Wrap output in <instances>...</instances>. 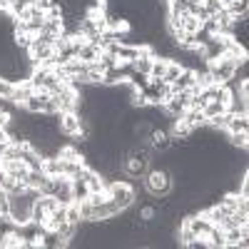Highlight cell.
Returning a JSON list of instances; mask_svg holds the SVG:
<instances>
[{
    "label": "cell",
    "instance_id": "6da1fadb",
    "mask_svg": "<svg viewBox=\"0 0 249 249\" xmlns=\"http://www.w3.org/2000/svg\"><path fill=\"white\" fill-rule=\"evenodd\" d=\"M144 179V190H147L150 197L162 199V197H170V192L175 190V177L170 170H162V167H150V172L142 177Z\"/></svg>",
    "mask_w": 249,
    "mask_h": 249
},
{
    "label": "cell",
    "instance_id": "7a4b0ae2",
    "mask_svg": "<svg viewBox=\"0 0 249 249\" xmlns=\"http://www.w3.org/2000/svg\"><path fill=\"white\" fill-rule=\"evenodd\" d=\"M107 197L124 212V210H130V207L135 204L137 192H135V187H132L130 182H124V179H112V182H107Z\"/></svg>",
    "mask_w": 249,
    "mask_h": 249
},
{
    "label": "cell",
    "instance_id": "3957f363",
    "mask_svg": "<svg viewBox=\"0 0 249 249\" xmlns=\"http://www.w3.org/2000/svg\"><path fill=\"white\" fill-rule=\"evenodd\" d=\"M82 127V117L77 112H60L57 117V130L62 135H68V137H75Z\"/></svg>",
    "mask_w": 249,
    "mask_h": 249
},
{
    "label": "cell",
    "instance_id": "277c9868",
    "mask_svg": "<svg viewBox=\"0 0 249 249\" xmlns=\"http://www.w3.org/2000/svg\"><path fill=\"white\" fill-rule=\"evenodd\" d=\"M92 210H95V222H107V219H112V217H117V214L122 212L110 197H105L102 202L92 204Z\"/></svg>",
    "mask_w": 249,
    "mask_h": 249
},
{
    "label": "cell",
    "instance_id": "5b68a950",
    "mask_svg": "<svg viewBox=\"0 0 249 249\" xmlns=\"http://www.w3.org/2000/svg\"><path fill=\"white\" fill-rule=\"evenodd\" d=\"M0 164H3L5 175H10V177H15V179H23V182H25V177H28V172H30V167H28L23 160H0Z\"/></svg>",
    "mask_w": 249,
    "mask_h": 249
},
{
    "label": "cell",
    "instance_id": "8992f818",
    "mask_svg": "<svg viewBox=\"0 0 249 249\" xmlns=\"http://www.w3.org/2000/svg\"><path fill=\"white\" fill-rule=\"evenodd\" d=\"M33 92H35L33 82H30V80H23V82H18V85H13V95H10V100L15 102L18 107H23V105H25V100H28Z\"/></svg>",
    "mask_w": 249,
    "mask_h": 249
},
{
    "label": "cell",
    "instance_id": "52a82bcc",
    "mask_svg": "<svg viewBox=\"0 0 249 249\" xmlns=\"http://www.w3.org/2000/svg\"><path fill=\"white\" fill-rule=\"evenodd\" d=\"M117 62H132V60H137V55H140V45H127V43H120V48H117Z\"/></svg>",
    "mask_w": 249,
    "mask_h": 249
},
{
    "label": "cell",
    "instance_id": "ba28073f",
    "mask_svg": "<svg viewBox=\"0 0 249 249\" xmlns=\"http://www.w3.org/2000/svg\"><path fill=\"white\" fill-rule=\"evenodd\" d=\"M88 197H90L88 182L82 179V177H75V179H72V199H75V202H82V199H88Z\"/></svg>",
    "mask_w": 249,
    "mask_h": 249
},
{
    "label": "cell",
    "instance_id": "9c48e42d",
    "mask_svg": "<svg viewBox=\"0 0 249 249\" xmlns=\"http://www.w3.org/2000/svg\"><path fill=\"white\" fill-rule=\"evenodd\" d=\"M227 112V105L224 102H219V100H210L207 105L202 107V115L210 120V117H219V115H224Z\"/></svg>",
    "mask_w": 249,
    "mask_h": 249
},
{
    "label": "cell",
    "instance_id": "30bf717a",
    "mask_svg": "<svg viewBox=\"0 0 249 249\" xmlns=\"http://www.w3.org/2000/svg\"><path fill=\"white\" fill-rule=\"evenodd\" d=\"M199 28H202V20H199V18H195L192 13H184V15H182V30H184L187 35H195Z\"/></svg>",
    "mask_w": 249,
    "mask_h": 249
},
{
    "label": "cell",
    "instance_id": "8fae6325",
    "mask_svg": "<svg viewBox=\"0 0 249 249\" xmlns=\"http://www.w3.org/2000/svg\"><path fill=\"white\" fill-rule=\"evenodd\" d=\"M179 72H182V62L177 57H170L167 60V70H164V75H162V82H172Z\"/></svg>",
    "mask_w": 249,
    "mask_h": 249
},
{
    "label": "cell",
    "instance_id": "7c38bea8",
    "mask_svg": "<svg viewBox=\"0 0 249 249\" xmlns=\"http://www.w3.org/2000/svg\"><path fill=\"white\" fill-rule=\"evenodd\" d=\"M77 60H82V62H95L97 57H100V50L95 48V45H90V43H85V45H82L80 48V53L75 55Z\"/></svg>",
    "mask_w": 249,
    "mask_h": 249
},
{
    "label": "cell",
    "instance_id": "4fadbf2b",
    "mask_svg": "<svg viewBox=\"0 0 249 249\" xmlns=\"http://www.w3.org/2000/svg\"><path fill=\"white\" fill-rule=\"evenodd\" d=\"M167 60H170V57H155V60H152V68H150V80H162L164 70H167Z\"/></svg>",
    "mask_w": 249,
    "mask_h": 249
},
{
    "label": "cell",
    "instance_id": "5bb4252c",
    "mask_svg": "<svg viewBox=\"0 0 249 249\" xmlns=\"http://www.w3.org/2000/svg\"><path fill=\"white\" fill-rule=\"evenodd\" d=\"M227 137H230L232 147L247 150V144H249V132H227Z\"/></svg>",
    "mask_w": 249,
    "mask_h": 249
},
{
    "label": "cell",
    "instance_id": "9a60e30c",
    "mask_svg": "<svg viewBox=\"0 0 249 249\" xmlns=\"http://www.w3.org/2000/svg\"><path fill=\"white\" fill-rule=\"evenodd\" d=\"M25 8H28L25 0H10V18H20Z\"/></svg>",
    "mask_w": 249,
    "mask_h": 249
},
{
    "label": "cell",
    "instance_id": "2e32d148",
    "mask_svg": "<svg viewBox=\"0 0 249 249\" xmlns=\"http://www.w3.org/2000/svg\"><path fill=\"white\" fill-rule=\"evenodd\" d=\"M68 222H75V224L82 222V219H80V207H77V202H70V204H68Z\"/></svg>",
    "mask_w": 249,
    "mask_h": 249
},
{
    "label": "cell",
    "instance_id": "e0dca14e",
    "mask_svg": "<svg viewBox=\"0 0 249 249\" xmlns=\"http://www.w3.org/2000/svg\"><path fill=\"white\" fill-rule=\"evenodd\" d=\"M202 5L210 10V15H217V13L224 8V5H222V0H202Z\"/></svg>",
    "mask_w": 249,
    "mask_h": 249
},
{
    "label": "cell",
    "instance_id": "ac0fdd59",
    "mask_svg": "<svg viewBox=\"0 0 249 249\" xmlns=\"http://www.w3.org/2000/svg\"><path fill=\"white\" fill-rule=\"evenodd\" d=\"M45 20H62V5H53L50 10H45Z\"/></svg>",
    "mask_w": 249,
    "mask_h": 249
},
{
    "label": "cell",
    "instance_id": "d6986e66",
    "mask_svg": "<svg viewBox=\"0 0 249 249\" xmlns=\"http://www.w3.org/2000/svg\"><path fill=\"white\" fill-rule=\"evenodd\" d=\"M0 95H3V97L13 95V82H8L5 77H0Z\"/></svg>",
    "mask_w": 249,
    "mask_h": 249
},
{
    "label": "cell",
    "instance_id": "ffe728a7",
    "mask_svg": "<svg viewBox=\"0 0 249 249\" xmlns=\"http://www.w3.org/2000/svg\"><path fill=\"white\" fill-rule=\"evenodd\" d=\"M35 5H37L40 10H43V13H45V10H50V8L55 5V0H37V3H35Z\"/></svg>",
    "mask_w": 249,
    "mask_h": 249
},
{
    "label": "cell",
    "instance_id": "44dd1931",
    "mask_svg": "<svg viewBox=\"0 0 249 249\" xmlns=\"http://www.w3.org/2000/svg\"><path fill=\"white\" fill-rule=\"evenodd\" d=\"M8 124H10V115H5V112H0V127H8Z\"/></svg>",
    "mask_w": 249,
    "mask_h": 249
},
{
    "label": "cell",
    "instance_id": "7402d4cb",
    "mask_svg": "<svg viewBox=\"0 0 249 249\" xmlns=\"http://www.w3.org/2000/svg\"><path fill=\"white\" fill-rule=\"evenodd\" d=\"M5 179V170H3V164H0V182Z\"/></svg>",
    "mask_w": 249,
    "mask_h": 249
},
{
    "label": "cell",
    "instance_id": "603a6c76",
    "mask_svg": "<svg viewBox=\"0 0 249 249\" xmlns=\"http://www.w3.org/2000/svg\"><path fill=\"white\" fill-rule=\"evenodd\" d=\"M25 3H28V5H35V3H37V0H25Z\"/></svg>",
    "mask_w": 249,
    "mask_h": 249
},
{
    "label": "cell",
    "instance_id": "cb8c5ba5",
    "mask_svg": "<svg viewBox=\"0 0 249 249\" xmlns=\"http://www.w3.org/2000/svg\"><path fill=\"white\" fill-rule=\"evenodd\" d=\"M164 3H172V0H164Z\"/></svg>",
    "mask_w": 249,
    "mask_h": 249
}]
</instances>
